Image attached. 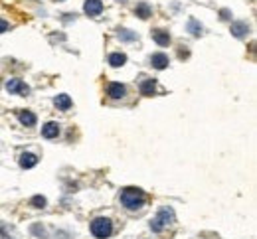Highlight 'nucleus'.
<instances>
[{
	"mask_svg": "<svg viewBox=\"0 0 257 239\" xmlns=\"http://www.w3.org/2000/svg\"><path fill=\"white\" fill-rule=\"evenodd\" d=\"M249 32V26L245 22H233L231 24V34L235 38H243V36Z\"/></svg>",
	"mask_w": 257,
	"mask_h": 239,
	"instance_id": "f8f14e48",
	"label": "nucleus"
},
{
	"mask_svg": "<svg viewBox=\"0 0 257 239\" xmlns=\"http://www.w3.org/2000/svg\"><path fill=\"white\" fill-rule=\"evenodd\" d=\"M38 164V156L32 154V152H24L22 156H20V166L22 168H34Z\"/></svg>",
	"mask_w": 257,
	"mask_h": 239,
	"instance_id": "9d476101",
	"label": "nucleus"
},
{
	"mask_svg": "<svg viewBox=\"0 0 257 239\" xmlns=\"http://www.w3.org/2000/svg\"><path fill=\"white\" fill-rule=\"evenodd\" d=\"M42 135L46 138H56L60 135V125L58 123H46L42 127Z\"/></svg>",
	"mask_w": 257,
	"mask_h": 239,
	"instance_id": "1a4fd4ad",
	"label": "nucleus"
},
{
	"mask_svg": "<svg viewBox=\"0 0 257 239\" xmlns=\"http://www.w3.org/2000/svg\"><path fill=\"white\" fill-rule=\"evenodd\" d=\"M151 66L155 69H166L168 68V56L166 54H155V56H151Z\"/></svg>",
	"mask_w": 257,
	"mask_h": 239,
	"instance_id": "0eeeda50",
	"label": "nucleus"
},
{
	"mask_svg": "<svg viewBox=\"0 0 257 239\" xmlns=\"http://www.w3.org/2000/svg\"><path fill=\"white\" fill-rule=\"evenodd\" d=\"M6 30H8V22H6V20H2V18H0V34H4V32H6Z\"/></svg>",
	"mask_w": 257,
	"mask_h": 239,
	"instance_id": "aec40b11",
	"label": "nucleus"
},
{
	"mask_svg": "<svg viewBox=\"0 0 257 239\" xmlns=\"http://www.w3.org/2000/svg\"><path fill=\"white\" fill-rule=\"evenodd\" d=\"M56 107H58L60 111H67V109L71 107V97H69V95H58V97H56Z\"/></svg>",
	"mask_w": 257,
	"mask_h": 239,
	"instance_id": "dca6fc26",
	"label": "nucleus"
},
{
	"mask_svg": "<svg viewBox=\"0 0 257 239\" xmlns=\"http://www.w3.org/2000/svg\"><path fill=\"white\" fill-rule=\"evenodd\" d=\"M16 117H18V121H20L22 125H26V127H34V125H36V115H34L32 111H18Z\"/></svg>",
	"mask_w": 257,
	"mask_h": 239,
	"instance_id": "6e6552de",
	"label": "nucleus"
},
{
	"mask_svg": "<svg viewBox=\"0 0 257 239\" xmlns=\"http://www.w3.org/2000/svg\"><path fill=\"white\" fill-rule=\"evenodd\" d=\"M119 36L123 40H135V34H131V30H119Z\"/></svg>",
	"mask_w": 257,
	"mask_h": 239,
	"instance_id": "6ab92c4d",
	"label": "nucleus"
},
{
	"mask_svg": "<svg viewBox=\"0 0 257 239\" xmlns=\"http://www.w3.org/2000/svg\"><path fill=\"white\" fill-rule=\"evenodd\" d=\"M135 14H137L139 18L147 20V18L151 16V6H149L147 2H141V4H137V8H135Z\"/></svg>",
	"mask_w": 257,
	"mask_h": 239,
	"instance_id": "2eb2a0df",
	"label": "nucleus"
},
{
	"mask_svg": "<svg viewBox=\"0 0 257 239\" xmlns=\"http://www.w3.org/2000/svg\"><path fill=\"white\" fill-rule=\"evenodd\" d=\"M6 91L10 95H28L30 93V87L22 81V79H10L6 83Z\"/></svg>",
	"mask_w": 257,
	"mask_h": 239,
	"instance_id": "20e7f679",
	"label": "nucleus"
},
{
	"mask_svg": "<svg viewBox=\"0 0 257 239\" xmlns=\"http://www.w3.org/2000/svg\"><path fill=\"white\" fill-rule=\"evenodd\" d=\"M222 18H224V20L229 18V12H227V10H222Z\"/></svg>",
	"mask_w": 257,
	"mask_h": 239,
	"instance_id": "412c9836",
	"label": "nucleus"
},
{
	"mask_svg": "<svg viewBox=\"0 0 257 239\" xmlns=\"http://www.w3.org/2000/svg\"><path fill=\"white\" fill-rule=\"evenodd\" d=\"M109 64H111V68H121V66L127 64V56L121 54V52H115V54L109 56Z\"/></svg>",
	"mask_w": 257,
	"mask_h": 239,
	"instance_id": "9b49d317",
	"label": "nucleus"
},
{
	"mask_svg": "<svg viewBox=\"0 0 257 239\" xmlns=\"http://www.w3.org/2000/svg\"><path fill=\"white\" fill-rule=\"evenodd\" d=\"M188 30H190V34L192 36H202V24H198V20H190L188 22Z\"/></svg>",
	"mask_w": 257,
	"mask_h": 239,
	"instance_id": "f3484780",
	"label": "nucleus"
},
{
	"mask_svg": "<svg viewBox=\"0 0 257 239\" xmlns=\"http://www.w3.org/2000/svg\"><path fill=\"white\" fill-rule=\"evenodd\" d=\"M30 204H32L34 207H38V209H40V207H46V198H44V196H34Z\"/></svg>",
	"mask_w": 257,
	"mask_h": 239,
	"instance_id": "a211bd4d",
	"label": "nucleus"
},
{
	"mask_svg": "<svg viewBox=\"0 0 257 239\" xmlns=\"http://www.w3.org/2000/svg\"><path fill=\"white\" fill-rule=\"evenodd\" d=\"M145 200H147V196L139 188H125L121 192V204L125 205L127 209H139V207H143Z\"/></svg>",
	"mask_w": 257,
	"mask_h": 239,
	"instance_id": "f257e3e1",
	"label": "nucleus"
},
{
	"mask_svg": "<svg viewBox=\"0 0 257 239\" xmlns=\"http://www.w3.org/2000/svg\"><path fill=\"white\" fill-rule=\"evenodd\" d=\"M174 221V211H172V207H162L161 211L157 213V217L153 219V223H151V227H153V231H162L166 225H170Z\"/></svg>",
	"mask_w": 257,
	"mask_h": 239,
	"instance_id": "7ed1b4c3",
	"label": "nucleus"
},
{
	"mask_svg": "<svg viewBox=\"0 0 257 239\" xmlns=\"http://www.w3.org/2000/svg\"><path fill=\"white\" fill-rule=\"evenodd\" d=\"M83 10L87 16H99L103 12V2L101 0H85Z\"/></svg>",
	"mask_w": 257,
	"mask_h": 239,
	"instance_id": "423d86ee",
	"label": "nucleus"
},
{
	"mask_svg": "<svg viewBox=\"0 0 257 239\" xmlns=\"http://www.w3.org/2000/svg\"><path fill=\"white\" fill-rule=\"evenodd\" d=\"M91 233L97 239H107L113 233V223L109 217H95L91 221Z\"/></svg>",
	"mask_w": 257,
	"mask_h": 239,
	"instance_id": "f03ea898",
	"label": "nucleus"
},
{
	"mask_svg": "<svg viewBox=\"0 0 257 239\" xmlns=\"http://www.w3.org/2000/svg\"><path fill=\"white\" fill-rule=\"evenodd\" d=\"M153 40L159 46H162V48L170 44V36H168V32H164V30H153Z\"/></svg>",
	"mask_w": 257,
	"mask_h": 239,
	"instance_id": "ddd939ff",
	"label": "nucleus"
},
{
	"mask_svg": "<svg viewBox=\"0 0 257 239\" xmlns=\"http://www.w3.org/2000/svg\"><path fill=\"white\" fill-rule=\"evenodd\" d=\"M107 95H109L111 99H123V97L127 95V87H125L123 83H109Z\"/></svg>",
	"mask_w": 257,
	"mask_h": 239,
	"instance_id": "39448f33",
	"label": "nucleus"
},
{
	"mask_svg": "<svg viewBox=\"0 0 257 239\" xmlns=\"http://www.w3.org/2000/svg\"><path fill=\"white\" fill-rule=\"evenodd\" d=\"M155 89H157V79H145L141 83V93L143 95H153Z\"/></svg>",
	"mask_w": 257,
	"mask_h": 239,
	"instance_id": "4468645a",
	"label": "nucleus"
}]
</instances>
